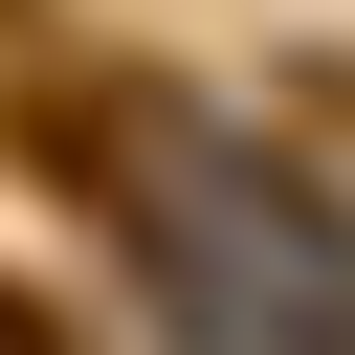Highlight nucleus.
Listing matches in <instances>:
<instances>
[{
  "instance_id": "nucleus-1",
  "label": "nucleus",
  "mask_w": 355,
  "mask_h": 355,
  "mask_svg": "<svg viewBox=\"0 0 355 355\" xmlns=\"http://www.w3.org/2000/svg\"><path fill=\"white\" fill-rule=\"evenodd\" d=\"M0 355H89V333H67V311H44V288H0Z\"/></svg>"
}]
</instances>
